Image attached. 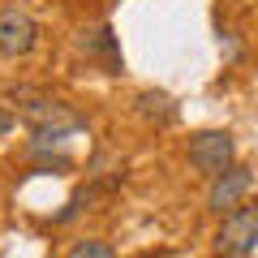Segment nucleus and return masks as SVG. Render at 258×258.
<instances>
[{"label":"nucleus","instance_id":"1","mask_svg":"<svg viewBox=\"0 0 258 258\" xmlns=\"http://www.w3.org/2000/svg\"><path fill=\"white\" fill-rule=\"evenodd\" d=\"M9 95H13V103H18V116L26 120L35 134H78V129H82V116H74L60 99L35 91V86H9Z\"/></svg>","mask_w":258,"mask_h":258},{"label":"nucleus","instance_id":"2","mask_svg":"<svg viewBox=\"0 0 258 258\" xmlns=\"http://www.w3.org/2000/svg\"><path fill=\"white\" fill-rule=\"evenodd\" d=\"M258 249V203H241L224 215L220 232H215V254L220 258H245Z\"/></svg>","mask_w":258,"mask_h":258},{"label":"nucleus","instance_id":"3","mask_svg":"<svg viewBox=\"0 0 258 258\" xmlns=\"http://www.w3.org/2000/svg\"><path fill=\"white\" fill-rule=\"evenodd\" d=\"M232 155H237V142H232L228 129H203L189 138V164L203 176H220L232 168Z\"/></svg>","mask_w":258,"mask_h":258},{"label":"nucleus","instance_id":"4","mask_svg":"<svg viewBox=\"0 0 258 258\" xmlns=\"http://www.w3.org/2000/svg\"><path fill=\"white\" fill-rule=\"evenodd\" d=\"M35 43H39V22L18 5H5L0 9V56L18 60V56L35 52Z\"/></svg>","mask_w":258,"mask_h":258},{"label":"nucleus","instance_id":"5","mask_svg":"<svg viewBox=\"0 0 258 258\" xmlns=\"http://www.w3.org/2000/svg\"><path fill=\"white\" fill-rule=\"evenodd\" d=\"M249 185H254V172L241 164H232L228 172L211 176V189H207V207L211 211H232V207H241V198L249 194Z\"/></svg>","mask_w":258,"mask_h":258},{"label":"nucleus","instance_id":"6","mask_svg":"<svg viewBox=\"0 0 258 258\" xmlns=\"http://www.w3.org/2000/svg\"><path fill=\"white\" fill-rule=\"evenodd\" d=\"M78 47H82L91 60H103V69L108 74H120V43H116V35H112V26H91V30H82L78 35Z\"/></svg>","mask_w":258,"mask_h":258},{"label":"nucleus","instance_id":"7","mask_svg":"<svg viewBox=\"0 0 258 258\" xmlns=\"http://www.w3.org/2000/svg\"><path fill=\"white\" fill-rule=\"evenodd\" d=\"M134 103H138V112L147 120H159V125L176 120V103H172V95H164V91H142Z\"/></svg>","mask_w":258,"mask_h":258},{"label":"nucleus","instance_id":"8","mask_svg":"<svg viewBox=\"0 0 258 258\" xmlns=\"http://www.w3.org/2000/svg\"><path fill=\"white\" fill-rule=\"evenodd\" d=\"M64 258H116V249H112L108 241H78Z\"/></svg>","mask_w":258,"mask_h":258},{"label":"nucleus","instance_id":"9","mask_svg":"<svg viewBox=\"0 0 258 258\" xmlns=\"http://www.w3.org/2000/svg\"><path fill=\"white\" fill-rule=\"evenodd\" d=\"M9 129H13V112L0 103V134H9Z\"/></svg>","mask_w":258,"mask_h":258}]
</instances>
